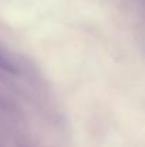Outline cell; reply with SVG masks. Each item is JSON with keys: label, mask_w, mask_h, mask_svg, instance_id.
Wrapping results in <instances>:
<instances>
[{"label": "cell", "mask_w": 145, "mask_h": 147, "mask_svg": "<svg viewBox=\"0 0 145 147\" xmlns=\"http://www.w3.org/2000/svg\"><path fill=\"white\" fill-rule=\"evenodd\" d=\"M0 69L1 70H6V71H14V67L10 64V61L0 53Z\"/></svg>", "instance_id": "cell-1"}]
</instances>
